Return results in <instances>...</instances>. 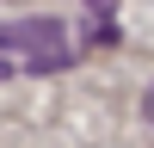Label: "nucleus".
Here are the masks:
<instances>
[{"mask_svg":"<svg viewBox=\"0 0 154 148\" xmlns=\"http://www.w3.org/2000/svg\"><path fill=\"white\" fill-rule=\"evenodd\" d=\"M0 62L12 74H56L74 62L68 49V25L62 19H0Z\"/></svg>","mask_w":154,"mask_h":148,"instance_id":"f257e3e1","label":"nucleus"},{"mask_svg":"<svg viewBox=\"0 0 154 148\" xmlns=\"http://www.w3.org/2000/svg\"><path fill=\"white\" fill-rule=\"evenodd\" d=\"M142 111H148V123H154V86H148V105H142Z\"/></svg>","mask_w":154,"mask_h":148,"instance_id":"7ed1b4c3","label":"nucleus"},{"mask_svg":"<svg viewBox=\"0 0 154 148\" xmlns=\"http://www.w3.org/2000/svg\"><path fill=\"white\" fill-rule=\"evenodd\" d=\"M93 6V43H111V0H86Z\"/></svg>","mask_w":154,"mask_h":148,"instance_id":"f03ea898","label":"nucleus"}]
</instances>
